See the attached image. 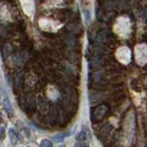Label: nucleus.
I'll return each mask as SVG.
<instances>
[{
	"instance_id": "nucleus-13",
	"label": "nucleus",
	"mask_w": 147,
	"mask_h": 147,
	"mask_svg": "<svg viewBox=\"0 0 147 147\" xmlns=\"http://www.w3.org/2000/svg\"><path fill=\"white\" fill-rule=\"evenodd\" d=\"M75 147H88V146H87V144H84V142H78V144H76Z\"/></svg>"
},
{
	"instance_id": "nucleus-11",
	"label": "nucleus",
	"mask_w": 147,
	"mask_h": 147,
	"mask_svg": "<svg viewBox=\"0 0 147 147\" xmlns=\"http://www.w3.org/2000/svg\"><path fill=\"white\" fill-rule=\"evenodd\" d=\"M40 147H52L53 144H52V142H51V141H49L48 139H43L40 142Z\"/></svg>"
},
{
	"instance_id": "nucleus-14",
	"label": "nucleus",
	"mask_w": 147,
	"mask_h": 147,
	"mask_svg": "<svg viewBox=\"0 0 147 147\" xmlns=\"http://www.w3.org/2000/svg\"><path fill=\"white\" fill-rule=\"evenodd\" d=\"M5 138V127L2 126L1 127V140H4Z\"/></svg>"
},
{
	"instance_id": "nucleus-6",
	"label": "nucleus",
	"mask_w": 147,
	"mask_h": 147,
	"mask_svg": "<svg viewBox=\"0 0 147 147\" xmlns=\"http://www.w3.org/2000/svg\"><path fill=\"white\" fill-rule=\"evenodd\" d=\"M107 107L106 106H99V107L95 110V113H94V116L96 119H101L104 116L105 114L107 113Z\"/></svg>"
},
{
	"instance_id": "nucleus-9",
	"label": "nucleus",
	"mask_w": 147,
	"mask_h": 147,
	"mask_svg": "<svg viewBox=\"0 0 147 147\" xmlns=\"http://www.w3.org/2000/svg\"><path fill=\"white\" fill-rule=\"evenodd\" d=\"M88 137V133H87L86 131H82L77 134L76 136V140L79 141V142H83V141H86Z\"/></svg>"
},
{
	"instance_id": "nucleus-15",
	"label": "nucleus",
	"mask_w": 147,
	"mask_h": 147,
	"mask_svg": "<svg viewBox=\"0 0 147 147\" xmlns=\"http://www.w3.org/2000/svg\"><path fill=\"white\" fill-rule=\"evenodd\" d=\"M59 147H65V146H64V145H60Z\"/></svg>"
},
{
	"instance_id": "nucleus-3",
	"label": "nucleus",
	"mask_w": 147,
	"mask_h": 147,
	"mask_svg": "<svg viewBox=\"0 0 147 147\" xmlns=\"http://www.w3.org/2000/svg\"><path fill=\"white\" fill-rule=\"evenodd\" d=\"M116 56L121 63L127 64L131 61V51L128 47L122 46V47L118 49L117 53H116Z\"/></svg>"
},
{
	"instance_id": "nucleus-5",
	"label": "nucleus",
	"mask_w": 147,
	"mask_h": 147,
	"mask_svg": "<svg viewBox=\"0 0 147 147\" xmlns=\"http://www.w3.org/2000/svg\"><path fill=\"white\" fill-rule=\"evenodd\" d=\"M21 4L22 10L27 16L32 17L35 11V7H34V1L33 0H20Z\"/></svg>"
},
{
	"instance_id": "nucleus-8",
	"label": "nucleus",
	"mask_w": 147,
	"mask_h": 147,
	"mask_svg": "<svg viewBox=\"0 0 147 147\" xmlns=\"http://www.w3.org/2000/svg\"><path fill=\"white\" fill-rule=\"evenodd\" d=\"M8 135H9V138H10L11 144L13 145H15L17 144V141H18V136H17L16 131H14L13 129H9V130H8Z\"/></svg>"
},
{
	"instance_id": "nucleus-7",
	"label": "nucleus",
	"mask_w": 147,
	"mask_h": 147,
	"mask_svg": "<svg viewBox=\"0 0 147 147\" xmlns=\"http://www.w3.org/2000/svg\"><path fill=\"white\" fill-rule=\"evenodd\" d=\"M3 107L6 110V112L8 115H12L13 114V108H12V105L10 103V101L7 98H3Z\"/></svg>"
},
{
	"instance_id": "nucleus-4",
	"label": "nucleus",
	"mask_w": 147,
	"mask_h": 147,
	"mask_svg": "<svg viewBox=\"0 0 147 147\" xmlns=\"http://www.w3.org/2000/svg\"><path fill=\"white\" fill-rule=\"evenodd\" d=\"M39 25L42 30L48 31H56L60 27L58 22L52 20H47V18H40Z\"/></svg>"
},
{
	"instance_id": "nucleus-1",
	"label": "nucleus",
	"mask_w": 147,
	"mask_h": 147,
	"mask_svg": "<svg viewBox=\"0 0 147 147\" xmlns=\"http://www.w3.org/2000/svg\"><path fill=\"white\" fill-rule=\"evenodd\" d=\"M114 30L119 36H127L131 31V22L127 17H121L117 20Z\"/></svg>"
},
{
	"instance_id": "nucleus-12",
	"label": "nucleus",
	"mask_w": 147,
	"mask_h": 147,
	"mask_svg": "<svg viewBox=\"0 0 147 147\" xmlns=\"http://www.w3.org/2000/svg\"><path fill=\"white\" fill-rule=\"evenodd\" d=\"M63 139H64V135H63V134H62V133H58V134L54 135V136L53 137V140L54 142H63Z\"/></svg>"
},
{
	"instance_id": "nucleus-10",
	"label": "nucleus",
	"mask_w": 147,
	"mask_h": 147,
	"mask_svg": "<svg viewBox=\"0 0 147 147\" xmlns=\"http://www.w3.org/2000/svg\"><path fill=\"white\" fill-rule=\"evenodd\" d=\"M84 16H85L86 22V23H89L91 21V18H92V14H91V10H90V9L87 8L86 10H85Z\"/></svg>"
},
{
	"instance_id": "nucleus-2",
	"label": "nucleus",
	"mask_w": 147,
	"mask_h": 147,
	"mask_svg": "<svg viewBox=\"0 0 147 147\" xmlns=\"http://www.w3.org/2000/svg\"><path fill=\"white\" fill-rule=\"evenodd\" d=\"M135 59L139 65H144L147 63V45L144 43L138 44L134 49Z\"/></svg>"
}]
</instances>
